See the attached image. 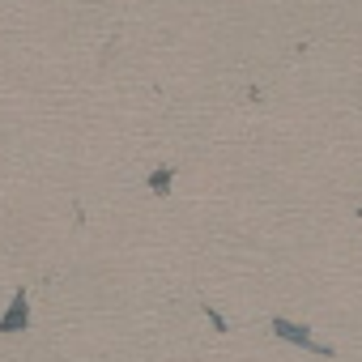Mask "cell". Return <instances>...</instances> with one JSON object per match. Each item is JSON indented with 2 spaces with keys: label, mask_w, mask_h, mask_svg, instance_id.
Here are the masks:
<instances>
[{
  "label": "cell",
  "mask_w": 362,
  "mask_h": 362,
  "mask_svg": "<svg viewBox=\"0 0 362 362\" xmlns=\"http://www.w3.org/2000/svg\"><path fill=\"white\" fill-rule=\"evenodd\" d=\"M26 328H30V294L18 290L13 303H9V311L0 315V337H5V332H26Z\"/></svg>",
  "instance_id": "obj_2"
},
{
  "label": "cell",
  "mask_w": 362,
  "mask_h": 362,
  "mask_svg": "<svg viewBox=\"0 0 362 362\" xmlns=\"http://www.w3.org/2000/svg\"><path fill=\"white\" fill-rule=\"evenodd\" d=\"M145 188H149L158 201H166V197H170V188H175V166H166V162H162V166H153V170H149V179H145Z\"/></svg>",
  "instance_id": "obj_3"
},
{
  "label": "cell",
  "mask_w": 362,
  "mask_h": 362,
  "mask_svg": "<svg viewBox=\"0 0 362 362\" xmlns=\"http://www.w3.org/2000/svg\"><path fill=\"white\" fill-rule=\"evenodd\" d=\"M273 337L277 341H286V345H294V349H311V354H320V358H332V345H324V341H315V332L307 328V324H298V320H286V315H273Z\"/></svg>",
  "instance_id": "obj_1"
},
{
  "label": "cell",
  "mask_w": 362,
  "mask_h": 362,
  "mask_svg": "<svg viewBox=\"0 0 362 362\" xmlns=\"http://www.w3.org/2000/svg\"><path fill=\"white\" fill-rule=\"evenodd\" d=\"M201 311H205V320L214 324V332H230V324H226V315H222L218 307H209V303H201Z\"/></svg>",
  "instance_id": "obj_4"
}]
</instances>
